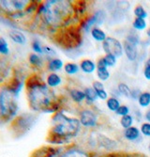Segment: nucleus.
<instances>
[{"mask_svg": "<svg viewBox=\"0 0 150 157\" xmlns=\"http://www.w3.org/2000/svg\"><path fill=\"white\" fill-rule=\"evenodd\" d=\"M144 76L146 80L150 81V65L145 63L144 68Z\"/></svg>", "mask_w": 150, "mask_h": 157, "instance_id": "40", "label": "nucleus"}, {"mask_svg": "<svg viewBox=\"0 0 150 157\" xmlns=\"http://www.w3.org/2000/svg\"><path fill=\"white\" fill-rule=\"evenodd\" d=\"M18 109V93L7 85L0 88V124L12 121L16 118Z\"/></svg>", "mask_w": 150, "mask_h": 157, "instance_id": "4", "label": "nucleus"}, {"mask_svg": "<svg viewBox=\"0 0 150 157\" xmlns=\"http://www.w3.org/2000/svg\"><path fill=\"white\" fill-rule=\"evenodd\" d=\"M80 70L83 73L90 75L97 70V64L91 59H83L80 62Z\"/></svg>", "mask_w": 150, "mask_h": 157, "instance_id": "14", "label": "nucleus"}, {"mask_svg": "<svg viewBox=\"0 0 150 157\" xmlns=\"http://www.w3.org/2000/svg\"><path fill=\"white\" fill-rule=\"evenodd\" d=\"M146 35L150 38V28H148V29H147V31H146Z\"/></svg>", "mask_w": 150, "mask_h": 157, "instance_id": "43", "label": "nucleus"}, {"mask_svg": "<svg viewBox=\"0 0 150 157\" xmlns=\"http://www.w3.org/2000/svg\"><path fill=\"white\" fill-rule=\"evenodd\" d=\"M62 83V79L61 77L56 74V73H51L48 76H47V79H46V84L49 86L51 89L53 88H57L58 86Z\"/></svg>", "mask_w": 150, "mask_h": 157, "instance_id": "17", "label": "nucleus"}, {"mask_svg": "<svg viewBox=\"0 0 150 157\" xmlns=\"http://www.w3.org/2000/svg\"><path fill=\"white\" fill-rule=\"evenodd\" d=\"M9 38L18 44H25V41H26L25 36L22 32H20L18 30L10 31L9 32Z\"/></svg>", "mask_w": 150, "mask_h": 157, "instance_id": "20", "label": "nucleus"}, {"mask_svg": "<svg viewBox=\"0 0 150 157\" xmlns=\"http://www.w3.org/2000/svg\"><path fill=\"white\" fill-rule=\"evenodd\" d=\"M57 42L65 47V48H71V47H76L79 45L78 42L81 41L80 38V32L78 28L76 29L75 27L71 26V27H64L57 33L56 37Z\"/></svg>", "mask_w": 150, "mask_h": 157, "instance_id": "5", "label": "nucleus"}, {"mask_svg": "<svg viewBox=\"0 0 150 157\" xmlns=\"http://www.w3.org/2000/svg\"><path fill=\"white\" fill-rule=\"evenodd\" d=\"M123 50L124 54L126 55L127 59L130 61H135L138 58V49L137 46L130 44V42L124 40L123 42Z\"/></svg>", "mask_w": 150, "mask_h": 157, "instance_id": "13", "label": "nucleus"}, {"mask_svg": "<svg viewBox=\"0 0 150 157\" xmlns=\"http://www.w3.org/2000/svg\"><path fill=\"white\" fill-rule=\"evenodd\" d=\"M79 119L65 115L57 111L52 117V126L47 136V141L53 145H63L77 136L81 131Z\"/></svg>", "mask_w": 150, "mask_h": 157, "instance_id": "3", "label": "nucleus"}, {"mask_svg": "<svg viewBox=\"0 0 150 157\" xmlns=\"http://www.w3.org/2000/svg\"><path fill=\"white\" fill-rule=\"evenodd\" d=\"M64 71L66 74L70 75H76L80 71V66L74 62H69L64 65Z\"/></svg>", "mask_w": 150, "mask_h": 157, "instance_id": "24", "label": "nucleus"}, {"mask_svg": "<svg viewBox=\"0 0 150 157\" xmlns=\"http://www.w3.org/2000/svg\"><path fill=\"white\" fill-rule=\"evenodd\" d=\"M59 154H60V153H59ZM59 154H58V155H59ZM58 155H57V156H58ZM57 156H56V157H57Z\"/></svg>", "mask_w": 150, "mask_h": 157, "instance_id": "45", "label": "nucleus"}, {"mask_svg": "<svg viewBox=\"0 0 150 157\" xmlns=\"http://www.w3.org/2000/svg\"><path fill=\"white\" fill-rule=\"evenodd\" d=\"M29 62L36 67H40L42 65V59L38 54H31L29 56Z\"/></svg>", "mask_w": 150, "mask_h": 157, "instance_id": "30", "label": "nucleus"}, {"mask_svg": "<svg viewBox=\"0 0 150 157\" xmlns=\"http://www.w3.org/2000/svg\"><path fill=\"white\" fill-rule=\"evenodd\" d=\"M97 95H98V99L100 100H107L108 99V92L105 90V89H102V90H97Z\"/></svg>", "mask_w": 150, "mask_h": 157, "instance_id": "38", "label": "nucleus"}, {"mask_svg": "<svg viewBox=\"0 0 150 157\" xmlns=\"http://www.w3.org/2000/svg\"><path fill=\"white\" fill-rule=\"evenodd\" d=\"M70 96H71L72 101L77 103V104H80L86 100V95H85L84 90H80L77 89L71 90H70Z\"/></svg>", "mask_w": 150, "mask_h": 157, "instance_id": "18", "label": "nucleus"}, {"mask_svg": "<svg viewBox=\"0 0 150 157\" xmlns=\"http://www.w3.org/2000/svg\"><path fill=\"white\" fill-rule=\"evenodd\" d=\"M4 7L5 10L12 11V12H19L22 10H26L27 7L29 6L30 2L28 1H2L0 2Z\"/></svg>", "mask_w": 150, "mask_h": 157, "instance_id": "11", "label": "nucleus"}, {"mask_svg": "<svg viewBox=\"0 0 150 157\" xmlns=\"http://www.w3.org/2000/svg\"><path fill=\"white\" fill-rule=\"evenodd\" d=\"M92 88L95 90H102V89H104V85L102 84V82L101 81H94L93 82V84H92Z\"/></svg>", "mask_w": 150, "mask_h": 157, "instance_id": "39", "label": "nucleus"}, {"mask_svg": "<svg viewBox=\"0 0 150 157\" xmlns=\"http://www.w3.org/2000/svg\"><path fill=\"white\" fill-rule=\"evenodd\" d=\"M140 131H141V134H143L145 136L150 137V123L149 122L142 123Z\"/></svg>", "mask_w": 150, "mask_h": 157, "instance_id": "34", "label": "nucleus"}, {"mask_svg": "<svg viewBox=\"0 0 150 157\" xmlns=\"http://www.w3.org/2000/svg\"><path fill=\"white\" fill-rule=\"evenodd\" d=\"M85 95H86V100L88 103H95L98 100V95L97 92L92 87H87L84 90Z\"/></svg>", "mask_w": 150, "mask_h": 157, "instance_id": "22", "label": "nucleus"}, {"mask_svg": "<svg viewBox=\"0 0 150 157\" xmlns=\"http://www.w3.org/2000/svg\"><path fill=\"white\" fill-rule=\"evenodd\" d=\"M26 95L29 106L37 112H54L58 109L54 91L38 75H32L25 81Z\"/></svg>", "mask_w": 150, "mask_h": 157, "instance_id": "1", "label": "nucleus"}, {"mask_svg": "<svg viewBox=\"0 0 150 157\" xmlns=\"http://www.w3.org/2000/svg\"><path fill=\"white\" fill-rule=\"evenodd\" d=\"M64 67V63L61 59H53L49 61L48 63V70L50 71L51 73H56V72H58L60 71L62 68Z\"/></svg>", "mask_w": 150, "mask_h": 157, "instance_id": "19", "label": "nucleus"}, {"mask_svg": "<svg viewBox=\"0 0 150 157\" xmlns=\"http://www.w3.org/2000/svg\"><path fill=\"white\" fill-rule=\"evenodd\" d=\"M38 13L42 15L44 24L53 29H61L70 25L76 10L74 5L64 0H50L38 7Z\"/></svg>", "mask_w": 150, "mask_h": 157, "instance_id": "2", "label": "nucleus"}, {"mask_svg": "<svg viewBox=\"0 0 150 157\" xmlns=\"http://www.w3.org/2000/svg\"><path fill=\"white\" fill-rule=\"evenodd\" d=\"M37 118L31 114H23V115L17 116L11 121L10 129L16 137H20L24 136L26 132H28L33 124L36 122Z\"/></svg>", "mask_w": 150, "mask_h": 157, "instance_id": "6", "label": "nucleus"}, {"mask_svg": "<svg viewBox=\"0 0 150 157\" xmlns=\"http://www.w3.org/2000/svg\"><path fill=\"white\" fill-rule=\"evenodd\" d=\"M104 60L107 64L108 67H114L115 64H116V60H117V58H115V56L113 55H110V54H106L104 56Z\"/></svg>", "mask_w": 150, "mask_h": 157, "instance_id": "31", "label": "nucleus"}, {"mask_svg": "<svg viewBox=\"0 0 150 157\" xmlns=\"http://www.w3.org/2000/svg\"><path fill=\"white\" fill-rule=\"evenodd\" d=\"M106 105H107V108L112 111V112H116L117 109L120 107V102L119 100L116 98V97H110L107 99L106 101Z\"/></svg>", "mask_w": 150, "mask_h": 157, "instance_id": "21", "label": "nucleus"}, {"mask_svg": "<svg viewBox=\"0 0 150 157\" xmlns=\"http://www.w3.org/2000/svg\"><path fill=\"white\" fill-rule=\"evenodd\" d=\"M140 135H141V131L140 129H138L137 127L131 126L128 129H126L124 131V137L128 140V141H136L138 138H140Z\"/></svg>", "mask_w": 150, "mask_h": 157, "instance_id": "15", "label": "nucleus"}, {"mask_svg": "<svg viewBox=\"0 0 150 157\" xmlns=\"http://www.w3.org/2000/svg\"><path fill=\"white\" fill-rule=\"evenodd\" d=\"M97 75L100 79V81H107L110 78V72L108 71L107 67H102V68H97L96 70Z\"/></svg>", "mask_w": 150, "mask_h": 157, "instance_id": "25", "label": "nucleus"}, {"mask_svg": "<svg viewBox=\"0 0 150 157\" xmlns=\"http://www.w3.org/2000/svg\"><path fill=\"white\" fill-rule=\"evenodd\" d=\"M132 26L135 30H144L146 28L147 24L145 19H142V18H135L133 23H132Z\"/></svg>", "mask_w": 150, "mask_h": 157, "instance_id": "27", "label": "nucleus"}, {"mask_svg": "<svg viewBox=\"0 0 150 157\" xmlns=\"http://www.w3.org/2000/svg\"><path fill=\"white\" fill-rule=\"evenodd\" d=\"M142 92L139 90H131V93H130V98L131 99H133V100H138V98H139V96H140V94H141Z\"/></svg>", "mask_w": 150, "mask_h": 157, "instance_id": "41", "label": "nucleus"}, {"mask_svg": "<svg viewBox=\"0 0 150 157\" xmlns=\"http://www.w3.org/2000/svg\"><path fill=\"white\" fill-rule=\"evenodd\" d=\"M63 151L62 148L57 147H42L35 151L31 157H56Z\"/></svg>", "mask_w": 150, "mask_h": 157, "instance_id": "10", "label": "nucleus"}, {"mask_svg": "<svg viewBox=\"0 0 150 157\" xmlns=\"http://www.w3.org/2000/svg\"><path fill=\"white\" fill-rule=\"evenodd\" d=\"M104 157H145L144 155H141V154H138V153H126V154H123V153H112V154H109V155H106Z\"/></svg>", "mask_w": 150, "mask_h": 157, "instance_id": "35", "label": "nucleus"}, {"mask_svg": "<svg viewBox=\"0 0 150 157\" xmlns=\"http://www.w3.org/2000/svg\"><path fill=\"white\" fill-rule=\"evenodd\" d=\"M90 33H91L92 38H93L95 40L98 41V42H101V44L106 40V38H107L106 33L101 29V28H100V27H98V26L93 27V28H92V30L90 31Z\"/></svg>", "mask_w": 150, "mask_h": 157, "instance_id": "16", "label": "nucleus"}, {"mask_svg": "<svg viewBox=\"0 0 150 157\" xmlns=\"http://www.w3.org/2000/svg\"><path fill=\"white\" fill-rule=\"evenodd\" d=\"M125 40H127V41H129V42H130V44H134V45H136L137 46L138 44H139V42H140V40H139V37L136 35V34H129L128 36H127V39Z\"/></svg>", "mask_w": 150, "mask_h": 157, "instance_id": "36", "label": "nucleus"}, {"mask_svg": "<svg viewBox=\"0 0 150 157\" xmlns=\"http://www.w3.org/2000/svg\"><path fill=\"white\" fill-rule=\"evenodd\" d=\"M0 54L2 55L9 54V45L4 38H0Z\"/></svg>", "mask_w": 150, "mask_h": 157, "instance_id": "33", "label": "nucleus"}, {"mask_svg": "<svg viewBox=\"0 0 150 157\" xmlns=\"http://www.w3.org/2000/svg\"><path fill=\"white\" fill-rule=\"evenodd\" d=\"M133 13L136 18H142V19H146L147 18V12L145 10V8L141 5H138L134 8Z\"/></svg>", "mask_w": 150, "mask_h": 157, "instance_id": "29", "label": "nucleus"}, {"mask_svg": "<svg viewBox=\"0 0 150 157\" xmlns=\"http://www.w3.org/2000/svg\"><path fill=\"white\" fill-rule=\"evenodd\" d=\"M32 48L34 52L37 54H43V47L40 44V42L37 40L32 42Z\"/></svg>", "mask_w": 150, "mask_h": 157, "instance_id": "37", "label": "nucleus"}, {"mask_svg": "<svg viewBox=\"0 0 150 157\" xmlns=\"http://www.w3.org/2000/svg\"><path fill=\"white\" fill-rule=\"evenodd\" d=\"M133 121H134V119L131 115H127V116H124L120 119V125L124 128V129H128V128L131 127L132 124H133Z\"/></svg>", "mask_w": 150, "mask_h": 157, "instance_id": "28", "label": "nucleus"}, {"mask_svg": "<svg viewBox=\"0 0 150 157\" xmlns=\"http://www.w3.org/2000/svg\"><path fill=\"white\" fill-rule=\"evenodd\" d=\"M115 114L117 116H119V117H124V116H127V115H129L130 114V108H129V106H127V105H120V107L117 109V111L115 112Z\"/></svg>", "mask_w": 150, "mask_h": 157, "instance_id": "32", "label": "nucleus"}, {"mask_svg": "<svg viewBox=\"0 0 150 157\" xmlns=\"http://www.w3.org/2000/svg\"><path fill=\"white\" fill-rule=\"evenodd\" d=\"M146 63H147V64H149V65H150V58H149V59H147V61H146Z\"/></svg>", "mask_w": 150, "mask_h": 157, "instance_id": "44", "label": "nucleus"}, {"mask_svg": "<svg viewBox=\"0 0 150 157\" xmlns=\"http://www.w3.org/2000/svg\"><path fill=\"white\" fill-rule=\"evenodd\" d=\"M138 104L141 107H147L150 105V92L149 91H145L142 92L138 98Z\"/></svg>", "mask_w": 150, "mask_h": 157, "instance_id": "23", "label": "nucleus"}, {"mask_svg": "<svg viewBox=\"0 0 150 157\" xmlns=\"http://www.w3.org/2000/svg\"><path fill=\"white\" fill-rule=\"evenodd\" d=\"M57 157H91V155L83 149L71 147L66 151H62Z\"/></svg>", "mask_w": 150, "mask_h": 157, "instance_id": "12", "label": "nucleus"}, {"mask_svg": "<svg viewBox=\"0 0 150 157\" xmlns=\"http://www.w3.org/2000/svg\"><path fill=\"white\" fill-rule=\"evenodd\" d=\"M102 49L106 54H110L115 56V58H120L124 54L123 44L120 40L114 37H107L106 40L102 42Z\"/></svg>", "mask_w": 150, "mask_h": 157, "instance_id": "7", "label": "nucleus"}, {"mask_svg": "<svg viewBox=\"0 0 150 157\" xmlns=\"http://www.w3.org/2000/svg\"><path fill=\"white\" fill-rule=\"evenodd\" d=\"M117 90H118L120 95L125 96L127 98H130L131 90L130 89V87L127 84H125V83H119L118 86H117Z\"/></svg>", "mask_w": 150, "mask_h": 157, "instance_id": "26", "label": "nucleus"}, {"mask_svg": "<svg viewBox=\"0 0 150 157\" xmlns=\"http://www.w3.org/2000/svg\"><path fill=\"white\" fill-rule=\"evenodd\" d=\"M144 117H145L146 122H149V123H150V109L147 110V111L145 112V116H144Z\"/></svg>", "mask_w": 150, "mask_h": 157, "instance_id": "42", "label": "nucleus"}, {"mask_svg": "<svg viewBox=\"0 0 150 157\" xmlns=\"http://www.w3.org/2000/svg\"><path fill=\"white\" fill-rule=\"evenodd\" d=\"M79 121L81 122V125L86 127V128H91L98 125V121L99 117L96 113L91 109L84 108L82 109L79 113Z\"/></svg>", "mask_w": 150, "mask_h": 157, "instance_id": "8", "label": "nucleus"}, {"mask_svg": "<svg viewBox=\"0 0 150 157\" xmlns=\"http://www.w3.org/2000/svg\"><path fill=\"white\" fill-rule=\"evenodd\" d=\"M105 19V13L102 10H99L96 13H94L93 15L87 19L85 20L84 24H83V27L86 31H91L92 28L95 27L94 25L96 24H102V22Z\"/></svg>", "mask_w": 150, "mask_h": 157, "instance_id": "9", "label": "nucleus"}]
</instances>
